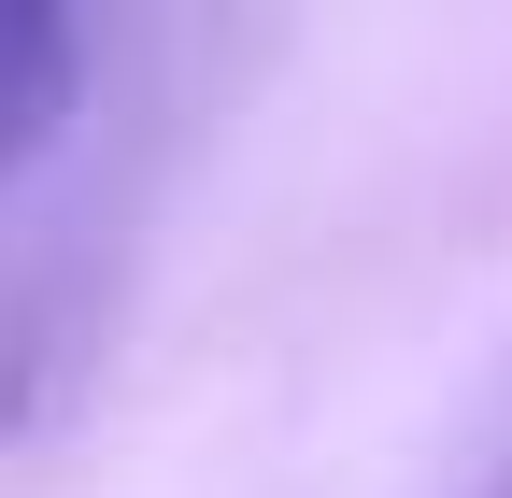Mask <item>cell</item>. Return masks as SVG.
<instances>
[{
  "instance_id": "obj_1",
  "label": "cell",
  "mask_w": 512,
  "mask_h": 498,
  "mask_svg": "<svg viewBox=\"0 0 512 498\" xmlns=\"http://www.w3.org/2000/svg\"><path fill=\"white\" fill-rule=\"evenodd\" d=\"M72 72H86L72 15H43V0H0V185H15V171L57 143V114H72Z\"/></svg>"
}]
</instances>
